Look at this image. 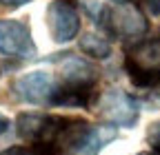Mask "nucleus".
<instances>
[{
  "mask_svg": "<svg viewBox=\"0 0 160 155\" xmlns=\"http://www.w3.org/2000/svg\"><path fill=\"white\" fill-rule=\"evenodd\" d=\"M18 135L25 140H31V142H38L40 133H42L45 124H47V115H38V113H20L18 115Z\"/></svg>",
  "mask_w": 160,
  "mask_h": 155,
  "instance_id": "1a4fd4ad",
  "label": "nucleus"
},
{
  "mask_svg": "<svg viewBox=\"0 0 160 155\" xmlns=\"http://www.w3.org/2000/svg\"><path fill=\"white\" fill-rule=\"evenodd\" d=\"M147 140H149V144L160 153V122L151 124V129H149V133H147Z\"/></svg>",
  "mask_w": 160,
  "mask_h": 155,
  "instance_id": "f8f14e48",
  "label": "nucleus"
},
{
  "mask_svg": "<svg viewBox=\"0 0 160 155\" xmlns=\"http://www.w3.org/2000/svg\"><path fill=\"white\" fill-rule=\"evenodd\" d=\"M2 5H7V7H20V5H27L29 0H0Z\"/></svg>",
  "mask_w": 160,
  "mask_h": 155,
  "instance_id": "4468645a",
  "label": "nucleus"
},
{
  "mask_svg": "<svg viewBox=\"0 0 160 155\" xmlns=\"http://www.w3.org/2000/svg\"><path fill=\"white\" fill-rule=\"evenodd\" d=\"M16 93L18 98L27 102V104H47L51 102L53 93H56V87H53V80L47 71H31V73H25L22 78L16 80Z\"/></svg>",
  "mask_w": 160,
  "mask_h": 155,
  "instance_id": "0eeeda50",
  "label": "nucleus"
},
{
  "mask_svg": "<svg viewBox=\"0 0 160 155\" xmlns=\"http://www.w3.org/2000/svg\"><path fill=\"white\" fill-rule=\"evenodd\" d=\"M47 25L56 42H69L80 31V16L67 0H53L47 9Z\"/></svg>",
  "mask_w": 160,
  "mask_h": 155,
  "instance_id": "39448f33",
  "label": "nucleus"
},
{
  "mask_svg": "<svg viewBox=\"0 0 160 155\" xmlns=\"http://www.w3.org/2000/svg\"><path fill=\"white\" fill-rule=\"evenodd\" d=\"M7 126H9V120L5 118V115H0V135L7 131Z\"/></svg>",
  "mask_w": 160,
  "mask_h": 155,
  "instance_id": "2eb2a0df",
  "label": "nucleus"
},
{
  "mask_svg": "<svg viewBox=\"0 0 160 155\" xmlns=\"http://www.w3.org/2000/svg\"><path fill=\"white\" fill-rule=\"evenodd\" d=\"M0 53L13 58H33L36 47L27 22L0 20Z\"/></svg>",
  "mask_w": 160,
  "mask_h": 155,
  "instance_id": "20e7f679",
  "label": "nucleus"
},
{
  "mask_svg": "<svg viewBox=\"0 0 160 155\" xmlns=\"http://www.w3.org/2000/svg\"><path fill=\"white\" fill-rule=\"evenodd\" d=\"M133 7L147 11L149 16H160V0H127Z\"/></svg>",
  "mask_w": 160,
  "mask_h": 155,
  "instance_id": "9b49d317",
  "label": "nucleus"
},
{
  "mask_svg": "<svg viewBox=\"0 0 160 155\" xmlns=\"http://www.w3.org/2000/svg\"><path fill=\"white\" fill-rule=\"evenodd\" d=\"M58 75L62 87L67 91H80V93H91V87L96 84V69L82 60V58L67 55L62 62L58 64Z\"/></svg>",
  "mask_w": 160,
  "mask_h": 155,
  "instance_id": "423d86ee",
  "label": "nucleus"
},
{
  "mask_svg": "<svg viewBox=\"0 0 160 155\" xmlns=\"http://www.w3.org/2000/svg\"><path fill=\"white\" fill-rule=\"evenodd\" d=\"M0 155H40L38 151H29V148H9L5 153H0Z\"/></svg>",
  "mask_w": 160,
  "mask_h": 155,
  "instance_id": "ddd939ff",
  "label": "nucleus"
},
{
  "mask_svg": "<svg viewBox=\"0 0 160 155\" xmlns=\"http://www.w3.org/2000/svg\"><path fill=\"white\" fill-rule=\"evenodd\" d=\"M125 69L136 87L160 84V38L131 47L125 58Z\"/></svg>",
  "mask_w": 160,
  "mask_h": 155,
  "instance_id": "f257e3e1",
  "label": "nucleus"
},
{
  "mask_svg": "<svg viewBox=\"0 0 160 155\" xmlns=\"http://www.w3.org/2000/svg\"><path fill=\"white\" fill-rule=\"evenodd\" d=\"M116 129L113 126H87L85 133L80 135V140L76 142L71 155H98L102 151L105 144H109L116 138Z\"/></svg>",
  "mask_w": 160,
  "mask_h": 155,
  "instance_id": "6e6552de",
  "label": "nucleus"
},
{
  "mask_svg": "<svg viewBox=\"0 0 160 155\" xmlns=\"http://www.w3.org/2000/svg\"><path fill=\"white\" fill-rule=\"evenodd\" d=\"M80 49H82L87 55L91 58H98V60H102V58H109L111 55V45L109 40L105 38H100L96 33H87L82 40H80Z\"/></svg>",
  "mask_w": 160,
  "mask_h": 155,
  "instance_id": "9d476101",
  "label": "nucleus"
},
{
  "mask_svg": "<svg viewBox=\"0 0 160 155\" xmlns=\"http://www.w3.org/2000/svg\"><path fill=\"white\" fill-rule=\"evenodd\" d=\"M98 113L111 124L118 126H133L138 122V113H140V102L131 95H127L120 89L107 91L98 102Z\"/></svg>",
  "mask_w": 160,
  "mask_h": 155,
  "instance_id": "7ed1b4c3",
  "label": "nucleus"
},
{
  "mask_svg": "<svg viewBox=\"0 0 160 155\" xmlns=\"http://www.w3.org/2000/svg\"><path fill=\"white\" fill-rule=\"evenodd\" d=\"M105 29L116 38H138L147 31V20L142 11L131 2H118L105 9Z\"/></svg>",
  "mask_w": 160,
  "mask_h": 155,
  "instance_id": "f03ea898",
  "label": "nucleus"
}]
</instances>
